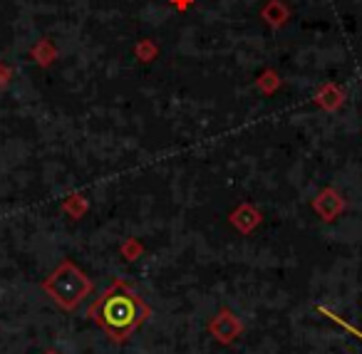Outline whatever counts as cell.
Returning <instances> with one entry per match:
<instances>
[{"label":"cell","mask_w":362,"mask_h":354,"mask_svg":"<svg viewBox=\"0 0 362 354\" xmlns=\"http://www.w3.org/2000/svg\"><path fill=\"white\" fill-rule=\"evenodd\" d=\"M149 314V305L124 280H115L87 309V317L117 344L127 342L146 322Z\"/></svg>","instance_id":"cell-1"},{"label":"cell","mask_w":362,"mask_h":354,"mask_svg":"<svg viewBox=\"0 0 362 354\" xmlns=\"http://www.w3.org/2000/svg\"><path fill=\"white\" fill-rule=\"evenodd\" d=\"M92 288H95V285L87 278V273L77 268L72 260H62V263L42 280V290H45L52 297V302L65 309V312H72V309L80 307L82 300L90 297Z\"/></svg>","instance_id":"cell-2"},{"label":"cell","mask_w":362,"mask_h":354,"mask_svg":"<svg viewBox=\"0 0 362 354\" xmlns=\"http://www.w3.org/2000/svg\"><path fill=\"white\" fill-rule=\"evenodd\" d=\"M209 332H211L221 344H231L241 337L243 324L231 309H221V312H218L216 317H211V322H209Z\"/></svg>","instance_id":"cell-3"},{"label":"cell","mask_w":362,"mask_h":354,"mask_svg":"<svg viewBox=\"0 0 362 354\" xmlns=\"http://www.w3.org/2000/svg\"><path fill=\"white\" fill-rule=\"evenodd\" d=\"M342 196L335 194L332 189H325L320 196L315 199V211L322 216V220H335V216L342 211Z\"/></svg>","instance_id":"cell-4"},{"label":"cell","mask_w":362,"mask_h":354,"mask_svg":"<svg viewBox=\"0 0 362 354\" xmlns=\"http://www.w3.org/2000/svg\"><path fill=\"white\" fill-rule=\"evenodd\" d=\"M258 220H261V216H258V211H253L251 206H241V208H238L236 213L231 216V223L236 225L241 233H248V230H253L258 225Z\"/></svg>","instance_id":"cell-5"},{"label":"cell","mask_w":362,"mask_h":354,"mask_svg":"<svg viewBox=\"0 0 362 354\" xmlns=\"http://www.w3.org/2000/svg\"><path fill=\"white\" fill-rule=\"evenodd\" d=\"M317 312H320V314H325V317H330L332 322H335V324H340V327H342V329H347V332H350V334H355L357 339H362V332H360V329H357V327H352L350 322H345V319H342L340 314L330 312V309H325V307H317Z\"/></svg>","instance_id":"cell-6"},{"label":"cell","mask_w":362,"mask_h":354,"mask_svg":"<svg viewBox=\"0 0 362 354\" xmlns=\"http://www.w3.org/2000/svg\"><path fill=\"white\" fill-rule=\"evenodd\" d=\"M45 354H60V352H55V349H47V352Z\"/></svg>","instance_id":"cell-7"}]
</instances>
